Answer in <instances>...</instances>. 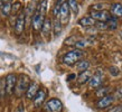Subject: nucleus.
<instances>
[{
  "mask_svg": "<svg viewBox=\"0 0 122 112\" xmlns=\"http://www.w3.org/2000/svg\"><path fill=\"white\" fill-rule=\"evenodd\" d=\"M30 83H31L30 82V77L28 75L20 74L19 77L17 78V83H16L14 93H15L18 97H20L22 94L26 93V91H27V89H28V86L30 85Z\"/></svg>",
  "mask_w": 122,
  "mask_h": 112,
  "instance_id": "nucleus-1",
  "label": "nucleus"
},
{
  "mask_svg": "<svg viewBox=\"0 0 122 112\" xmlns=\"http://www.w3.org/2000/svg\"><path fill=\"white\" fill-rule=\"evenodd\" d=\"M84 55V53L82 52V49H73L67 52L65 55L63 56V63L67 66H73L74 64H76L78 61L82 60V57Z\"/></svg>",
  "mask_w": 122,
  "mask_h": 112,
  "instance_id": "nucleus-2",
  "label": "nucleus"
},
{
  "mask_svg": "<svg viewBox=\"0 0 122 112\" xmlns=\"http://www.w3.org/2000/svg\"><path fill=\"white\" fill-rule=\"evenodd\" d=\"M44 110L46 112H62L63 110V103L59 99H51L44 104Z\"/></svg>",
  "mask_w": 122,
  "mask_h": 112,
  "instance_id": "nucleus-3",
  "label": "nucleus"
},
{
  "mask_svg": "<svg viewBox=\"0 0 122 112\" xmlns=\"http://www.w3.org/2000/svg\"><path fill=\"white\" fill-rule=\"evenodd\" d=\"M17 78L18 76L14 73H10L8 74L5 78V84H6V94L7 95H11L15 91V86L16 83H17Z\"/></svg>",
  "mask_w": 122,
  "mask_h": 112,
  "instance_id": "nucleus-4",
  "label": "nucleus"
},
{
  "mask_svg": "<svg viewBox=\"0 0 122 112\" xmlns=\"http://www.w3.org/2000/svg\"><path fill=\"white\" fill-rule=\"evenodd\" d=\"M44 20H45V15L36 9L35 12L33 14V16H31V25H33L34 30H36V31L41 30V26L44 24Z\"/></svg>",
  "mask_w": 122,
  "mask_h": 112,
  "instance_id": "nucleus-5",
  "label": "nucleus"
},
{
  "mask_svg": "<svg viewBox=\"0 0 122 112\" xmlns=\"http://www.w3.org/2000/svg\"><path fill=\"white\" fill-rule=\"evenodd\" d=\"M70 7L67 2H64V4L61 5L59 7V16H58V19L62 25H66L68 24L70 21Z\"/></svg>",
  "mask_w": 122,
  "mask_h": 112,
  "instance_id": "nucleus-6",
  "label": "nucleus"
},
{
  "mask_svg": "<svg viewBox=\"0 0 122 112\" xmlns=\"http://www.w3.org/2000/svg\"><path fill=\"white\" fill-rule=\"evenodd\" d=\"M91 18H93L97 22H107L109 19L112 17V15L107 10H102V11H92L91 12Z\"/></svg>",
  "mask_w": 122,
  "mask_h": 112,
  "instance_id": "nucleus-7",
  "label": "nucleus"
},
{
  "mask_svg": "<svg viewBox=\"0 0 122 112\" xmlns=\"http://www.w3.org/2000/svg\"><path fill=\"white\" fill-rule=\"evenodd\" d=\"M103 78H104L103 73L101 71H97L95 74L92 75L91 78H90V81H89L90 89H96V87H99L102 84V82H103Z\"/></svg>",
  "mask_w": 122,
  "mask_h": 112,
  "instance_id": "nucleus-8",
  "label": "nucleus"
},
{
  "mask_svg": "<svg viewBox=\"0 0 122 112\" xmlns=\"http://www.w3.org/2000/svg\"><path fill=\"white\" fill-rule=\"evenodd\" d=\"M25 24H26V17H25V14L24 12H20L18 15V17L16 18L15 25H14V28H15V33L17 35H20V34L24 31L25 29Z\"/></svg>",
  "mask_w": 122,
  "mask_h": 112,
  "instance_id": "nucleus-9",
  "label": "nucleus"
},
{
  "mask_svg": "<svg viewBox=\"0 0 122 112\" xmlns=\"http://www.w3.org/2000/svg\"><path fill=\"white\" fill-rule=\"evenodd\" d=\"M46 97H47L46 90H44V89L38 90V92L36 93L35 97L33 99L34 107H35V108H41V105H43V103L45 102V100H46Z\"/></svg>",
  "mask_w": 122,
  "mask_h": 112,
  "instance_id": "nucleus-10",
  "label": "nucleus"
},
{
  "mask_svg": "<svg viewBox=\"0 0 122 112\" xmlns=\"http://www.w3.org/2000/svg\"><path fill=\"white\" fill-rule=\"evenodd\" d=\"M114 97L113 95H111V94H107V95H105V97H101L100 100L97 101V103H96V107H97V109H107L109 108L110 105L114 102Z\"/></svg>",
  "mask_w": 122,
  "mask_h": 112,
  "instance_id": "nucleus-11",
  "label": "nucleus"
},
{
  "mask_svg": "<svg viewBox=\"0 0 122 112\" xmlns=\"http://www.w3.org/2000/svg\"><path fill=\"white\" fill-rule=\"evenodd\" d=\"M52 29H53V25H52V20L49 18H45L44 20V24H43V26H41V34H43V36L45 38H47L51 33H52Z\"/></svg>",
  "mask_w": 122,
  "mask_h": 112,
  "instance_id": "nucleus-12",
  "label": "nucleus"
},
{
  "mask_svg": "<svg viewBox=\"0 0 122 112\" xmlns=\"http://www.w3.org/2000/svg\"><path fill=\"white\" fill-rule=\"evenodd\" d=\"M38 90H39V85H38V83L36 82H31L30 83V85L28 86V89L26 91V97L27 99H29V100H33L36 93L38 92Z\"/></svg>",
  "mask_w": 122,
  "mask_h": 112,
  "instance_id": "nucleus-13",
  "label": "nucleus"
},
{
  "mask_svg": "<svg viewBox=\"0 0 122 112\" xmlns=\"http://www.w3.org/2000/svg\"><path fill=\"white\" fill-rule=\"evenodd\" d=\"M38 4H39V0H31L29 4H28V6H27L25 12H24V14H25V17H31L33 14L35 12V10H36Z\"/></svg>",
  "mask_w": 122,
  "mask_h": 112,
  "instance_id": "nucleus-14",
  "label": "nucleus"
},
{
  "mask_svg": "<svg viewBox=\"0 0 122 112\" xmlns=\"http://www.w3.org/2000/svg\"><path fill=\"white\" fill-rule=\"evenodd\" d=\"M95 24H96V21L93 18H91V17H83V18H81L78 20V25L82 27H85V28H87V27H94Z\"/></svg>",
  "mask_w": 122,
  "mask_h": 112,
  "instance_id": "nucleus-15",
  "label": "nucleus"
},
{
  "mask_svg": "<svg viewBox=\"0 0 122 112\" xmlns=\"http://www.w3.org/2000/svg\"><path fill=\"white\" fill-rule=\"evenodd\" d=\"M91 76H92V74H91V72H90L89 70L81 72L80 75H78V77H77L78 84H85V83H89Z\"/></svg>",
  "mask_w": 122,
  "mask_h": 112,
  "instance_id": "nucleus-16",
  "label": "nucleus"
},
{
  "mask_svg": "<svg viewBox=\"0 0 122 112\" xmlns=\"http://www.w3.org/2000/svg\"><path fill=\"white\" fill-rule=\"evenodd\" d=\"M111 12L112 15L114 16V17H122V5L117 2V4H113L111 5Z\"/></svg>",
  "mask_w": 122,
  "mask_h": 112,
  "instance_id": "nucleus-17",
  "label": "nucleus"
},
{
  "mask_svg": "<svg viewBox=\"0 0 122 112\" xmlns=\"http://www.w3.org/2000/svg\"><path fill=\"white\" fill-rule=\"evenodd\" d=\"M53 25V33H54V35L55 36H58L59 34L62 33V29H63V25L61 24V21H59L58 18H55L54 19V22H52Z\"/></svg>",
  "mask_w": 122,
  "mask_h": 112,
  "instance_id": "nucleus-18",
  "label": "nucleus"
},
{
  "mask_svg": "<svg viewBox=\"0 0 122 112\" xmlns=\"http://www.w3.org/2000/svg\"><path fill=\"white\" fill-rule=\"evenodd\" d=\"M92 43V41L91 39H85V38H78L77 41H75V48L76 49H82V48H85L87 45H90Z\"/></svg>",
  "mask_w": 122,
  "mask_h": 112,
  "instance_id": "nucleus-19",
  "label": "nucleus"
},
{
  "mask_svg": "<svg viewBox=\"0 0 122 112\" xmlns=\"http://www.w3.org/2000/svg\"><path fill=\"white\" fill-rule=\"evenodd\" d=\"M90 62L86 60H82V61H78L77 63H76V68H77V71L80 72H83V71H86V70H89L90 68Z\"/></svg>",
  "mask_w": 122,
  "mask_h": 112,
  "instance_id": "nucleus-20",
  "label": "nucleus"
},
{
  "mask_svg": "<svg viewBox=\"0 0 122 112\" xmlns=\"http://www.w3.org/2000/svg\"><path fill=\"white\" fill-rule=\"evenodd\" d=\"M0 11H1V15L4 16V17H8L11 14V4L10 2L2 4V6L0 8Z\"/></svg>",
  "mask_w": 122,
  "mask_h": 112,
  "instance_id": "nucleus-21",
  "label": "nucleus"
},
{
  "mask_svg": "<svg viewBox=\"0 0 122 112\" xmlns=\"http://www.w3.org/2000/svg\"><path fill=\"white\" fill-rule=\"evenodd\" d=\"M111 7V5L110 4H107V2H104V4H95L91 6V8L93 9V11H102V10H107V8Z\"/></svg>",
  "mask_w": 122,
  "mask_h": 112,
  "instance_id": "nucleus-22",
  "label": "nucleus"
},
{
  "mask_svg": "<svg viewBox=\"0 0 122 112\" xmlns=\"http://www.w3.org/2000/svg\"><path fill=\"white\" fill-rule=\"evenodd\" d=\"M67 5L70 7V10L73 11L74 15H77L78 14V4H77V0H68L67 1Z\"/></svg>",
  "mask_w": 122,
  "mask_h": 112,
  "instance_id": "nucleus-23",
  "label": "nucleus"
},
{
  "mask_svg": "<svg viewBox=\"0 0 122 112\" xmlns=\"http://www.w3.org/2000/svg\"><path fill=\"white\" fill-rule=\"evenodd\" d=\"M21 8H22V5L19 1H16L14 4H11V14L12 15H17L19 11H21Z\"/></svg>",
  "mask_w": 122,
  "mask_h": 112,
  "instance_id": "nucleus-24",
  "label": "nucleus"
},
{
  "mask_svg": "<svg viewBox=\"0 0 122 112\" xmlns=\"http://www.w3.org/2000/svg\"><path fill=\"white\" fill-rule=\"evenodd\" d=\"M107 26L109 29H115L117 27H118V22H117V19H115V17H113L112 16L111 18L109 19L107 21Z\"/></svg>",
  "mask_w": 122,
  "mask_h": 112,
  "instance_id": "nucleus-25",
  "label": "nucleus"
},
{
  "mask_svg": "<svg viewBox=\"0 0 122 112\" xmlns=\"http://www.w3.org/2000/svg\"><path fill=\"white\" fill-rule=\"evenodd\" d=\"M111 91V89L110 87H101V89H97V91H96V95L100 97H105V95H107L109 94V92Z\"/></svg>",
  "mask_w": 122,
  "mask_h": 112,
  "instance_id": "nucleus-26",
  "label": "nucleus"
},
{
  "mask_svg": "<svg viewBox=\"0 0 122 112\" xmlns=\"http://www.w3.org/2000/svg\"><path fill=\"white\" fill-rule=\"evenodd\" d=\"M6 94V84H5V78H0V99H2Z\"/></svg>",
  "mask_w": 122,
  "mask_h": 112,
  "instance_id": "nucleus-27",
  "label": "nucleus"
},
{
  "mask_svg": "<svg viewBox=\"0 0 122 112\" xmlns=\"http://www.w3.org/2000/svg\"><path fill=\"white\" fill-rule=\"evenodd\" d=\"M109 72H110V74H111L112 76H118V75L120 74V70H119L117 66H111L109 68Z\"/></svg>",
  "mask_w": 122,
  "mask_h": 112,
  "instance_id": "nucleus-28",
  "label": "nucleus"
},
{
  "mask_svg": "<svg viewBox=\"0 0 122 112\" xmlns=\"http://www.w3.org/2000/svg\"><path fill=\"white\" fill-rule=\"evenodd\" d=\"M95 28L97 29H107V22H96L95 24Z\"/></svg>",
  "mask_w": 122,
  "mask_h": 112,
  "instance_id": "nucleus-29",
  "label": "nucleus"
},
{
  "mask_svg": "<svg viewBox=\"0 0 122 112\" xmlns=\"http://www.w3.org/2000/svg\"><path fill=\"white\" fill-rule=\"evenodd\" d=\"M59 7H61V5H55V7H54V9H53V15H54V17L55 18H58L59 16Z\"/></svg>",
  "mask_w": 122,
  "mask_h": 112,
  "instance_id": "nucleus-30",
  "label": "nucleus"
},
{
  "mask_svg": "<svg viewBox=\"0 0 122 112\" xmlns=\"http://www.w3.org/2000/svg\"><path fill=\"white\" fill-rule=\"evenodd\" d=\"M114 99H122V87H119L114 93Z\"/></svg>",
  "mask_w": 122,
  "mask_h": 112,
  "instance_id": "nucleus-31",
  "label": "nucleus"
},
{
  "mask_svg": "<svg viewBox=\"0 0 122 112\" xmlns=\"http://www.w3.org/2000/svg\"><path fill=\"white\" fill-rule=\"evenodd\" d=\"M110 112H122V105H118L114 109H112Z\"/></svg>",
  "mask_w": 122,
  "mask_h": 112,
  "instance_id": "nucleus-32",
  "label": "nucleus"
},
{
  "mask_svg": "<svg viewBox=\"0 0 122 112\" xmlns=\"http://www.w3.org/2000/svg\"><path fill=\"white\" fill-rule=\"evenodd\" d=\"M16 112H24V104H20L18 105V108H17V110H16Z\"/></svg>",
  "mask_w": 122,
  "mask_h": 112,
  "instance_id": "nucleus-33",
  "label": "nucleus"
},
{
  "mask_svg": "<svg viewBox=\"0 0 122 112\" xmlns=\"http://www.w3.org/2000/svg\"><path fill=\"white\" fill-rule=\"evenodd\" d=\"M64 2H66V0H57V5H62Z\"/></svg>",
  "mask_w": 122,
  "mask_h": 112,
  "instance_id": "nucleus-34",
  "label": "nucleus"
},
{
  "mask_svg": "<svg viewBox=\"0 0 122 112\" xmlns=\"http://www.w3.org/2000/svg\"><path fill=\"white\" fill-rule=\"evenodd\" d=\"M74 77H75V75H74V74H71V75H68L67 80H68V81H71V78H74Z\"/></svg>",
  "mask_w": 122,
  "mask_h": 112,
  "instance_id": "nucleus-35",
  "label": "nucleus"
},
{
  "mask_svg": "<svg viewBox=\"0 0 122 112\" xmlns=\"http://www.w3.org/2000/svg\"><path fill=\"white\" fill-rule=\"evenodd\" d=\"M1 1H2L4 4H5V2H10V0H1Z\"/></svg>",
  "mask_w": 122,
  "mask_h": 112,
  "instance_id": "nucleus-36",
  "label": "nucleus"
},
{
  "mask_svg": "<svg viewBox=\"0 0 122 112\" xmlns=\"http://www.w3.org/2000/svg\"><path fill=\"white\" fill-rule=\"evenodd\" d=\"M1 6H2V1L0 0V8H1Z\"/></svg>",
  "mask_w": 122,
  "mask_h": 112,
  "instance_id": "nucleus-37",
  "label": "nucleus"
},
{
  "mask_svg": "<svg viewBox=\"0 0 122 112\" xmlns=\"http://www.w3.org/2000/svg\"><path fill=\"white\" fill-rule=\"evenodd\" d=\"M120 37L122 38V30H121V31H120Z\"/></svg>",
  "mask_w": 122,
  "mask_h": 112,
  "instance_id": "nucleus-38",
  "label": "nucleus"
}]
</instances>
